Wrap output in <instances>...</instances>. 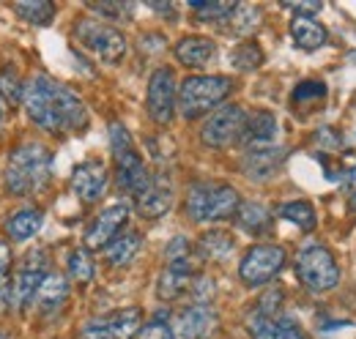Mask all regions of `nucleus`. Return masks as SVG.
I'll use <instances>...</instances> for the list:
<instances>
[{
    "label": "nucleus",
    "mask_w": 356,
    "mask_h": 339,
    "mask_svg": "<svg viewBox=\"0 0 356 339\" xmlns=\"http://www.w3.org/2000/svg\"><path fill=\"white\" fill-rule=\"evenodd\" d=\"M137 339H176V334H173V326L165 320V312H159L154 320H148L140 329Z\"/></svg>",
    "instance_id": "nucleus-36"
},
{
    "label": "nucleus",
    "mask_w": 356,
    "mask_h": 339,
    "mask_svg": "<svg viewBox=\"0 0 356 339\" xmlns=\"http://www.w3.org/2000/svg\"><path fill=\"white\" fill-rule=\"evenodd\" d=\"M244 126H247V113L238 104H225L206 118L200 129V140L209 148H227L244 137Z\"/></svg>",
    "instance_id": "nucleus-9"
},
{
    "label": "nucleus",
    "mask_w": 356,
    "mask_h": 339,
    "mask_svg": "<svg viewBox=\"0 0 356 339\" xmlns=\"http://www.w3.org/2000/svg\"><path fill=\"white\" fill-rule=\"evenodd\" d=\"M143 329V312L137 306H127L110 317H99L88 320L83 326V337L86 339H132Z\"/></svg>",
    "instance_id": "nucleus-12"
},
{
    "label": "nucleus",
    "mask_w": 356,
    "mask_h": 339,
    "mask_svg": "<svg viewBox=\"0 0 356 339\" xmlns=\"http://www.w3.org/2000/svg\"><path fill=\"white\" fill-rule=\"evenodd\" d=\"M107 189V167L96 159L77 165L72 172V192L83 200V203H93L104 195Z\"/></svg>",
    "instance_id": "nucleus-17"
},
{
    "label": "nucleus",
    "mask_w": 356,
    "mask_h": 339,
    "mask_svg": "<svg viewBox=\"0 0 356 339\" xmlns=\"http://www.w3.org/2000/svg\"><path fill=\"white\" fill-rule=\"evenodd\" d=\"M28 118L49 134H69L88 126V110L83 99L63 83L39 74L22 90Z\"/></svg>",
    "instance_id": "nucleus-1"
},
{
    "label": "nucleus",
    "mask_w": 356,
    "mask_h": 339,
    "mask_svg": "<svg viewBox=\"0 0 356 339\" xmlns=\"http://www.w3.org/2000/svg\"><path fill=\"white\" fill-rule=\"evenodd\" d=\"M277 131H280V124H277L274 113L255 110L252 115H247V126H244L241 142H247V145H266V142H274Z\"/></svg>",
    "instance_id": "nucleus-21"
},
{
    "label": "nucleus",
    "mask_w": 356,
    "mask_h": 339,
    "mask_svg": "<svg viewBox=\"0 0 356 339\" xmlns=\"http://www.w3.org/2000/svg\"><path fill=\"white\" fill-rule=\"evenodd\" d=\"M220 329V317L209 304H192L173 317L176 339H209Z\"/></svg>",
    "instance_id": "nucleus-14"
},
{
    "label": "nucleus",
    "mask_w": 356,
    "mask_h": 339,
    "mask_svg": "<svg viewBox=\"0 0 356 339\" xmlns=\"http://www.w3.org/2000/svg\"><path fill=\"white\" fill-rule=\"evenodd\" d=\"M110 148H113V156H115V181H118V186L127 195L140 197L148 189L154 175L148 172L143 156L137 154L132 137H129V131L121 121L110 124Z\"/></svg>",
    "instance_id": "nucleus-3"
},
{
    "label": "nucleus",
    "mask_w": 356,
    "mask_h": 339,
    "mask_svg": "<svg viewBox=\"0 0 356 339\" xmlns=\"http://www.w3.org/2000/svg\"><path fill=\"white\" fill-rule=\"evenodd\" d=\"M178 104V88H176V74L173 69H156L148 80V93H145V107L154 124L168 126L173 121Z\"/></svg>",
    "instance_id": "nucleus-10"
},
{
    "label": "nucleus",
    "mask_w": 356,
    "mask_h": 339,
    "mask_svg": "<svg viewBox=\"0 0 356 339\" xmlns=\"http://www.w3.org/2000/svg\"><path fill=\"white\" fill-rule=\"evenodd\" d=\"M134 206H137V213L145 216V219H159L162 213L170 211L173 206V183L168 175H154L148 189L134 197Z\"/></svg>",
    "instance_id": "nucleus-18"
},
{
    "label": "nucleus",
    "mask_w": 356,
    "mask_h": 339,
    "mask_svg": "<svg viewBox=\"0 0 356 339\" xmlns=\"http://www.w3.org/2000/svg\"><path fill=\"white\" fill-rule=\"evenodd\" d=\"M288 159V148L266 142V145H247L241 156V170L250 181H271Z\"/></svg>",
    "instance_id": "nucleus-13"
},
{
    "label": "nucleus",
    "mask_w": 356,
    "mask_h": 339,
    "mask_svg": "<svg viewBox=\"0 0 356 339\" xmlns=\"http://www.w3.org/2000/svg\"><path fill=\"white\" fill-rule=\"evenodd\" d=\"M315 142L323 145V148H340L343 145V134L334 126H323L315 131Z\"/></svg>",
    "instance_id": "nucleus-38"
},
{
    "label": "nucleus",
    "mask_w": 356,
    "mask_h": 339,
    "mask_svg": "<svg viewBox=\"0 0 356 339\" xmlns=\"http://www.w3.org/2000/svg\"><path fill=\"white\" fill-rule=\"evenodd\" d=\"M233 90V80L225 74H197V77H186L178 88V113L192 121L206 115L209 110H214L217 104H222Z\"/></svg>",
    "instance_id": "nucleus-5"
},
{
    "label": "nucleus",
    "mask_w": 356,
    "mask_h": 339,
    "mask_svg": "<svg viewBox=\"0 0 356 339\" xmlns=\"http://www.w3.org/2000/svg\"><path fill=\"white\" fill-rule=\"evenodd\" d=\"M88 8L93 14L113 19V22H124L132 17V3H115V0H104V3H88Z\"/></svg>",
    "instance_id": "nucleus-35"
},
{
    "label": "nucleus",
    "mask_w": 356,
    "mask_h": 339,
    "mask_svg": "<svg viewBox=\"0 0 356 339\" xmlns=\"http://www.w3.org/2000/svg\"><path fill=\"white\" fill-rule=\"evenodd\" d=\"M282 6H285V8H293L296 14H315V11L323 8L321 0H299V3H296V0H285Z\"/></svg>",
    "instance_id": "nucleus-40"
},
{
    "label": "nucleus",
    "mask_w": 356,
    "mask_h": 339,
    "mask_svg": "<svg viewBox=\"0 0 356 339\" xmlns=\"http://www.w3.org/2000/svg\"><path fill=\"white\" fill-rule=\"evenodd\" d=\"M296 276L310 288L312 293H326L337 288L340 282V268L334 254L321 244H307L302 252L296 254Z\"/></svg>",
    "instance_id": "nucleus-6"
},
{
    "label": "nucleus",
    "mask_w": 356,
    "mask_h": 339,
    "mask_svg": "<svg viewBox=\"0 0 356 339\" xmlns=\"http://www.w3.org/2000/svg\"><path fill=\"white\" fill-rule=\"evenodd\" d=\"M343 183H346L351 192H356V165L351 170H346V178H343Z\"/></svg>",
    "instance_id": "nucleus-42"
},
{
    "label": "nucleus",
    "mask_w": 356,
    "mask_h": 339,
    "mask_svg": "<svg viewBox=\"0 0 356 339\" xmlns=\"http://www.w3.org/2000/svg\"><path fill=\"white\" fill-rule=\"evenodd\" d=\"M192 282H195V276L173 271V268H165L162 276H159V282H156V296L162 298V301H176L184 293H189Z\"/></svg>",
    "instance_id": "nucleus-27"
},
{
    "label": "nucleus",
    "mask_w": 356,
    "mask_h": 339,
    "mask_svg": "<svg viewBox=\"0 0 356 339\" xmlns=\"http://www.w3.org/2000/svg\"><path fill=\"white\" fill-rule=\"evenodd\" d=\"M233 235L227 230H209L200 235V244H197V252L200 257H209V260H225L227 254L233 252Z\"/></svg>",
    "instance_id": "nucleus-28"
},
{
    "label": "nucleus",
    "mask_w": 356,
    "mask_h": 339,
    "mask_svg": "<svg viewBox=\"0 0 356 339\" xmlns=\"http://www.w3.org/2000/svg\"><path fill=\"white\" fill-rule=\"evenodd\" d=\"M238 206L241 197L230 183L197 181L186 192V213L195 222H220L227 216H236Z\"/></svg>",
    "instance_id": "nucleus-4"
},
{
    "label": "nucleus",
    "mask_w": 356,
    "mask_h": 339,
    "mask_svg": "<svg viewBox=\"0 0 356 339\" xmlns=\"http://www.w3.org/2000/svg\"><path fill=\"white\" fill-rule=\"evenodd\" d=\"M189 296L195 298V304H209L214 298V279L197 274L195 282H192V288H189Z\"/></svg>",
    "instance_id": "nucleus-37"
},
{
    "label": "nucleus",
    "mask_w": 356,
    "mask_h": 339,
    "mask_svg": "<svg viewBox=\"0 0 356 339\" xmlns=\"http://www.w3.org/2000/svg\"><path fill=\"white\" fill-rule=\"evenodd\" d=\"M291 36H293L296 47L305 49V52L321 49V47L326 44V39H329L326 28H323L312 14H296V17L291 19Z\"/></svg>",
    "instance_id": "nucleus-20"
},
{
    "label": "nucleus",
    "mask_w": 356,
    "mask_h": 339,
    "mask_svg": "<svg viewBox=\"0 0 356 339\" xmlns=\"http://www.w3.org/2000/svg\"><path fill=\"white\" fill-rule=\"evenodd\" d=\"M351 60H356V52H351Z\"/></svg>",
    "instance_id": "nucleus-45"
},
{
    "label": "nucleus",
    "mask_w": 356,
    "mask_h": 339,
    "mask_svg": "<svg viewBox=\"0 0 356 339\" xmlns=\"http://www.w3.org/2000/svg\"><path fill=\"white\" fill-rule=\"evenodd\" d=\"M74 39L104 63H121L127 55V36L107 22L80 19L74 25Z\"/></svg>",
    "instance_id": "nucleus-7"
},
{
    "label": "nucleus",
    "mask_w": 356,
    "mask_h": 339,
    "mask_svg": "<svg viewBox=\"0 0 356 339\" xmlns=\"http://www.w3.org/2000/svg\"><path fill=\"white\" fill-rule=\"evenodd\" d=\"M148 6H151L154 11H159V14H165V17H170V19L176 17V11H173V6H165V3H156V0H154V3H148Z\"/></svg>",
    "instance_id": "nucleus-41"
},
{
    "label": "nucleus",
    "mask_w": 356,
    "mask_h": 339,
    "mask_svg": "<svg viewBox=\"0 0 356 339\" xmlns=\"http://www.w3.org/2000/svg\"><path fill=\"white\" fill-rule=\"evenodd\" d=\"M261 63H264V49L258 47V42H244L230 52V66L238 72H255Z\"/></svg>",
    "instance_id": "nucleus-32"
},
{
    "label": "nucleus",
    "mask_w": 356,
    "mask_h": 339,
    "mask_svg": "<svg viewBox=\"0 0 356 339\" xmlns=\"http://www.w3.org/2000/svg\"><path fill=\"white\" fill-rule=\"evenodd\" d=\"M44 224V213L39 208H22V211L11 213L8 222H6V230L14 241H28L33 238Z\"/></svg>",
    "instance_id": "nucleus-25"
},
{
    "label": "nucleus",
    "mask_w": 356,
    "mask_h": 339,
    "mask_svg": "<svg viewBox=\"0 0 356 339\" xmlns=\"http://www.w3.org/2000/svg\"><path fill=\"white\" fill-rule=\"evenodd\" d=\"M285 265V249L277 247V244H258L252 247L250 252L241 257V265H238V276L244 285L250 288H261L271 282Z\"/></svg>",
    "instance_id": "nucleus-8"
},
{
    "label": "nucleus",
    "mask_w": 356,
    "mask_h": 339,
    "mask_svg": "<svg viewBox=\"0 0 356 339\" xmlns=\"http://www.w3.org/2000/svg\"><path fill=\"white\" fill-rule=\"evenodd\" d=\"M176 60L186 69H203L217 58V44L209 36H184L181 42L173 47Z\"/></svg>",
    "instance_id": "nucleus-19"
},
{
    "label": "nucleus",
    "mask_w": 356,
    "mask_h": 339,
    "mask_svg": "<svg viewBox=\"0 0 356 339\" xmlns=\"http://www.w3.org/2000/svg\"><path fill=\"white\" fill-rule=\"evenodd\" d=\"M127 216H129V208L124 203L104 208V211L90 222L88 230H86V249H102L115 235H121V227L127 224Z\"/></svg>",
    "instance_id": "nucleus-16"
},
{
    "label": "nucleus",
    "mask_w": 356,
    "mask_h": 339,
    "mask_svg": "<svg viewBox=\"0 0 356 339\" xmlns=\"http://www.w3.org/2000/svg\"><path fill=\"white\" fill-rule=\"evenodd\" d=\"M247 331L252 339H307L305 329L288 317V315H264V312H250L247 317Z\"/></svg>",
    "instance_id": "nucleus-15"
},
{
    "label": "nucleus",
    "mask_w": 356,
    "mask_h": 339,
    "mask_svg": "<svg viewBox=\"0 0 356 339\" xmlns=\"http://www.w3.org/2000/svg\"><path fill=\"white\" fill-rule=\"evenodd\" d=\"M291 101H293L296 107L323 104V101H326V85L321 83V80H302V83L293 88Z\"/></svg>",
    "instance_id": "nucleus-34"
},
{
    "label": "nucleus",
    "mask_w": 356,
    "mask_h": 339,
    "mask_svg": "<svg viewBox=\"0 0 356 339\" xmlns=\"http://www.w3.org/2000/svg\"><path fill=\"white\" fill-rule=\"evenodd\" d=\"M14 11L19 19H25L28 25H36V28H47L55 19V3H49V0H19V3H14Z\"/></svg>",
    "instance_id": "nucleus-26"
},
{
    "label": "nucleus",
    "mask_w": 356,
    "mask_h": 339,
    "mask_svg": "<svg viewBox=\"0 0 356 339\" xmlns=\"http://www.w3.org/2000/svg\"><path fill=\"white\" fill-rule=\"evenodd\" d=\"M66 268H69V276H72L74 282H80V285H88L90 279H93V260H90V254L86 247H77V249L69 252Z\"/></svg>",
    "instance_id": "nucleus-33"
},
{
    "label": "nucleus",
    "mask_w": 356,
    "mask_h": 339,
    "mask_svg": "<svg viewBox=\"0 0 356 339\" xmlns=\"http://www.w3.org/2000/svg\"><path fill=\"white\" fill-rule=\"evenodd\" d=\"M192 11L197 14V19L206 22H227L236 11L238 3H227V0H189Z\"/></svg>",
    "instance_id": "nucleus-30"
},
{
    "label": "nucleus",
    "mask_w": 356,
    "mask_h": 339,
    "mask_svg": "<svg viewBox=\"0 0 356 339\" xmlns=\"http://www.w3.org/2000/svg\"><path fill=\"white\" fill-rule=\"evenodd\" d=\"M261 17H264V14H261L258 6H244V3H238L236 11H233V17L227 19V25H230V31H233L236 36H250V33L258 28Z\"/></svg>",
    "instance_id": "nucleus-31"
},
{
    "label": "nucleus",
    "mask_w": 356,
    "mask_h": 339,
    "mask_svg": "<svg viewBox=\"0 0 356 339\" xmlns=\"http://www.w3.org/2000/svg\"><path fill=\"white\" fill-rule=\"evenodd\" d=\"M47 257L42 249H33L31 254H25V260H22V268L17 271V276H14V285H11V290H8V296H11V304L17 306V309H25L36 293H39V288H42V282H44L47 276Z\"/></svg>",
    "instance_id": "nucleus-11"
},
{
    "label": "nucleus",
    "mask_w": 356,
    "mask_h": 339,
    "mask_svg": "<svg viewBox=\"0 0 356 339\" xmlns=\"http://www.w3.org/2000/svg\"><path fill=\"white\" fill-rule=\"evenodd\" d=\"M140 247H143V235L134 233V230H127V233L115 235V238L104 247V260H107L110 265H115V268H124V265H129L134 260V254L140 252Z\"/></svg>",
    "instance_id": "nucleus-22"
},
{
    "label": "nucleus",
    "mask_w": 356,
    "mask_h": 339,
    "mask_svg": "<svg viewBox=\"0 0 356 339\" xmlns=\"http://www.w3.org/2000/svg\"><path fill=\"white\" fill-rule=\"evenodd\" d=\"M8 271H11V252H8V244L0 241V296L11 290V285H8Z\"/></svg>",
    "instance_id": "nucleus-39"
},
{
    "label": "nucleus",
    "mask_w": 356,
    "mask_h": 339,
    "mask_svg": "<svg viewBox=\"0 0 356 339\" xmlns=\"http://www.w3.org/2000/svg\"><path fill=\"white\" fill-rule=\"evenodd\" d=\"M271 222H274V216L261 203H241L238 211H236V224L244 233H250V235H264V233H268L271 230Z\"/></svg>",
    "instance_id": "nucleus-24"
},
{
    "label": "nucleus",
    "mask_w": 356,
    "mask_h": 339,
    "mask_svg": "<svg viewBox=\"0 0 356 339\" xmlns=\"http://www.w3.org/2000/svg\"><path fill=\"white\" fill-rule=\"evenodd\" d=\"M277 213L285 219V222H291V224H296L299 230H305V233H310L315 230V224H318V213L312 208L307 200H291V203H282Z\"/></svg>",
    "instance_id": "nucleus-29"
},
{
    "label": "nucleus",
    "mask_w": 356,
    "mask_h": 339,
    "mask_svg": "<svg viewBox=\"0 0 356 339\" xmlns=\"http://www.w3.org/2000/svg\"><path fill=\"white\" fill-rule=\"evenodd\" d=\"M348 208L356 213V192H354V197H351V203H348Z\"/></svg>",
    "instance_id": "nucleus-44"
},
{
    "label": "nucleus",
    "mask_w": 356,
    "mask_h": 339,
    "mask_svg": "<svg viewBox=\"0 0 356 339\" xmlns=\"http://www.w3.org/2000/svg\"><path fill=\"white\" fill-rule=\"evenodd\" d=\"M66 298H69V282H66V276H60V274H47L33 301H36V306H39L42 312H55V309H60V306L66 304Z\"/></svg>",
    "instance_id": "nucleus-23"
},
{
    "label": "nucleus",
    "mask_w": 356,
    "mask_h": 339,
    "mask_svg": "<svg viewBox=\"0 0 356 339\" xmlns=\"http://www.w3.org/2000/svg\"><path fill=\"white\" fill-rule=\"evenodd\" d=\"M52 175V154L42 142H22L11 151L6 165V189L17 197L36 195Z\"/></svg>",
    "instance_id": "nucleus-2"
},
{
    "label": "nucleus",
    "mask_w": 356,
    "mask_h": 339,
    "mask_svg": "<svg viewBox=\"0 0 356 339\" xmlns=\"http://www.w3.org/2000/svg\"><path fill=\"white\" fill-rule=\"evenodd\" d=\"M6 115H8V96H6V90L0 88V124L6 121Z\"/></svg>",
    "instance_id": "nucleus-43"
}]
</instances>
